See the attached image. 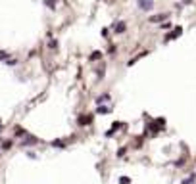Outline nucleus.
Segmentation results:
<instances>
[{
  "label": "nucleus",
  "instance_id": "1",
  "mask_svg": "<svg viewBox=\"0 0 196 184\" xmlns=\"http://www.w3.org/2000/svg\"><path fill=\"white\" fill-rule=\"evenodd\" d=\"M137 4L142 12H150V10L154 8V0H137Z\"/></svg>",
  "mask_w": 196,
  "mask_h": 184
},
{
  "label": "nucleus",
  "instance_id": "2",
  "mask_svg": "<svg viewBox=\"0 0 196 184\" xmlns=\"http://www.w3.org/2000/svg\"><path fill=\"white\" fill-rule=\"evenodd\" d=\"M167 17H169V14H158V15H152L150 21L152 23H160V21H165Z\"/></svg>",
  "mask_w": 196,
  "mask_h": 184
},
{
  "label": "nucleus",
  "instance_id": "3",
  "mask_svg": "<svg viewBox=\"0 0 196 184\" xmlns=\"http://www.w3.org/2000/svg\"><path fill=\"white\" fill-rule=\"evenodd\" d=\"M125 31H127V23L125 21L115 23V33H117V35H121V33H125Z\"/></svg>",
  "mask_w": 196,
  "mask_h": 184
},
{
  "label": "nucleus",
  "instance_id": "4",
  "mask_svg": "<svg viewBox=\"0 0 196 184\" xmlns=\"http://www.w3.org/2000/svg\"><path fill=\"white\" fill-rule=\"evenodd\" d=\"M91 121H92V115H81V117H79V125H81V127L91 125Z\"/></svg>",
  "mask_w": 196,
  "mask_h": 184
},
{
  "label": "nucleus",
  "instance_id": "5",
  "mask_svg": "<svg viewBox=\"0 0 196 184\" xmlns=\"http://www.w3.org/2000/svg\"><path fill=\"white\" fill-rule=\"evenodd\" d=\"M110 111H112V107H108V106H102V104H100L98 107H96V113H102V115H104V113H110Z\"/></svg>",
  "mask_w": 196,
  "mask_h": 184
},
{
  "label": "nucleus",
  "instance_id": "6",
  "mask_svg": "<svg viewBox=\"0 0 196 184\" xmlns=\"http://www.w3.org/2000/svg\"><path fill=\"white\" fill-rule=\"evenodd\" d=\"M102 102H110V94H102L96 98V104H102Z\"/></svg>",
  "mask_w": 196,
  "mask_h": 184
},
{
  "label": "nucleus",
  "instance_id": "7",
  "mask_svg": "<svg viewBox=\"0 0 196 184\" xmlns=\"http://www.w3.org/2000/svg\"><path fill=\"white\" fill-rule=\"evenodd\" d=\"M100 58H102V54H100V52H92V54H91V61L100 60Z\"/></svg>",
  "mask_w": 196,
  "mask_h": 184
},
{
  "label": "nucleus",
  "instance_id": "8",
  "mask_svg": "<svg viewBox=\"0 0 196 184\" xmlns=\"http://www.w3.org/2000/svg\"><path fill=\"white\" fill-rule=\"evenodd\" d=\"M0 60H2V61L6 63V61L10 60V54H6V52H2V50H0Z\"/></svg>",
  "mask_w": 196,
  "mask_h": 184
},
{
  "label": "nucleus",
  "instance_id": "9",
  "mask_svg": "<svg viewBox=\"0 0 196 184\" xmlns=\"http://www.w3.org/2000/svg\"><path fill=\"white\" fill-rule=\"evenodd\" d=\"M119 184H131V178H129V176H121V178H119Z\"/></svg>",
  "mask_w": 196,
  "mask_h": 184
},
{
  "label": "nucleus",
  "instance_id": "10",
  "mask_svg": "<svg viewBox=\"0 0 196 184\" xmlns=\"http://www.w3.org/2000/svg\"><path fill=\"white\" fill-rule=\"evenodd\" d=\"M192 180H194V175H190V176H188V178H185V180H183V184H190Z\"/></svg>",
  "mask_w": 196,
  "mask_h": 184
},
{
  "label": "nucleus",
  "instance_id": "11",
  "mask_svg": "<svg viewBox=\"0 0 196 184\" xmlns=\"http://www.w3.org/2000/svg\"><path fill=\"white\" fill-rule=\"evenodd\" d=\"M52 146H58V148H64V142H60V140H54Z\"/></svg>",
  "mask_w": 196,
  "mask_h": 184
},
{
  "label": "nucleus",
  "instance_id": "12",
  "mask_svg": "<svg viewBox=\"0 0 196 184\" xmlns=\"http://www.w3.org/2000/svg\"><path fill=\"white\" fill-rule=\"evenodd\" d=\"M117 155H119V157H123V155H125V148H121V150H119Z\"/></svg>",
  "mask_w": 196,
  "mask_h": 184
},
{
  "label": "nucleus",
  "instance_id": "13",
  "mask_svg": "<svg viewBox=\"0 0 196 184\" xmlns=\"http://www.w3.org/2000/svg\"><path fill=\"white\" fill-rule=\"evenodd\" d=\"M183 4H192V0H183Z\"/></svg>",
  "mask_w": 196,
  "mask_h": 184
}]
</instances>
